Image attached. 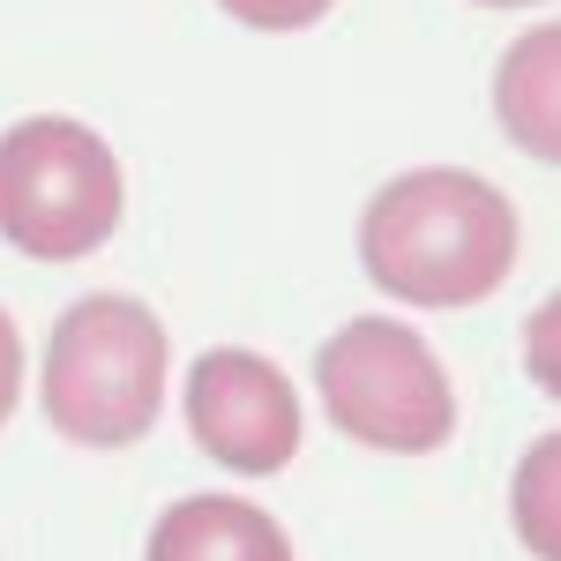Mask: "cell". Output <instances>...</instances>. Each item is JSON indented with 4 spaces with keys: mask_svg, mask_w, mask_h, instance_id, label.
<instances>
[{
    "mask_svg": "<svg viewBox=\"0 0 561 561\" xmlns=\"http://www.w3.org/2000/svg\"><path fill=\"white\" fill-rule=\"evenodd\" d=\"M524 225L494 180L465 165H420L375 187L359 210V262L404 307H479L517 270Z\"/></svg>",
    "mask_w": 561,
    "mask_h": 561,
    "instance_id": "1",
    "label": "cell"
},
{
    "mask_svg": "<svg viewBox=\"0 0 561 561\" xmlns=\"http://www.w3.org/2000/svg\"><path fill=\"white\" fill-rule=\"evenodd\" d=\"M165 322L135 293H90L53 322V345H45V420L83 442V449H128L158 427L165 412Z\"/></svg>",
    "mask_w": 561,
    "mask_h": 561,
    "instance_id": "2",
    "label": "cell"
},
{
    "mask_svg": "<svg viewBox=\"0 0 561 561\" xmlns=\"http://www.w3.org/2000/svg\"><path fill=\"white\" fill-rule=\"evenodd\" d=\"M121 158L68 113L0 135V240L38 262H83L121 232Z\"/></svg>",
    "mask_w": 561,
    "mask_h": 561,
    "instance_id": "3",
    "label": "cell"
},
{
    "mask_svg": "<svg viewBox=\"0 0 561 561\" xmlns=\"http://www.w3.org/2000/svg\"><path fill=\"white\" fill-rule=\"evenodd\" d=\"M314 389L330 404V427L382 457H427L457 434L449 367L412 322H389V314H352L314 352Z\"/></svg>",
    "mask_w": 561,
    "mask_h": 561,
    "instance_id": "4",
    "label": "cell"
},
{
    "mask_svg": "<svg viewBox=\"0 0 561 561\" xmlns=\"http://www.w3.org/2000/svg\"><path fill=\"white\" fill-rule=\"evenodd\" d=\"M187 434L240 479H270L300 457V397L277 359L248 345H217L187 367Z\"/></svg>",
    "mask_w": 561,
    "mask_h": 561,
    "instance_id": "5",
    "label": "cell"
},
{
    "mask_svg": "<svg viewBox=\"0 0 561 561\" xmlns=\"http://www.w3.org/2000/svg\"><path fill=\"white\" fill-rule=\"evenodd\" d=\"M150 561H293V539L255 502L187 494L150 524Z\"/></svg>",
    "mask_w": 561,
    "mask_h": 561,
    "instance_id": "6",
    "label": "cell"
},
{
    "mask_svg": "<svg viewBox=\"0 0 561 561\" xmlns=\"http://www.w3.org/2000/svg\"><path fill=\"white\" fill-rule=\"evenodd\" d=\"M561 38L554 23H539V31H524L510 53H502V68H494V113H502V128L517 150H531L539 165H554L561 158Z\"/></svg>",
    "mask_w": 561,
    "mask_h": 561,
    "instance_id": "7",
    "label": "cell"
},
{
    "mask_svg": "<svg viewBox=\"0 0 561 561\" xmlns=\"http://www.w3.org/2000/svg\"><path fill=\"white\" fill-rule=\"evenodd\" d=\"M561 434H539L531 457H524L517 486H510V517H517V539L531 547V561H554L561 554V531H554V449Z\"/></svg>",
    "mask_w": 561,
    "mask_h": 561,
    "instance_id": "8",
    "label": "cell"
},
{
    "mask_svg": "<svg viewBox=\"0 0 561 561\" xmlns=\"http://www.w3.org/2000/svg\"><path fill=\"white\" fill-rule=\"evenodd\" d=\"M232 23H248V31H307V23H322L337 0H217Z\"/></svg>",
    "mask_w": 561,
    "mask_h": 561,
    "instance_id": "9",
    "label": "cell"
},
{
    "mask_svg": "<svg viewBox=\"0 0 561 561\" xmlns=\"http://www.w3.org/2000/svg\"><path fill=\"white\" fill-rule=\"evenodd\" d=\"M15 397H23V337H15V322H8V307H0V427H8Z\"/></svg>",
    "mask_w": 561,
    "mask_h": 561,
    "instance_id": "10",
    "label": "cell"
},
{
    "mask_svg": "<svg viewBox=\"0 0 561 561\" xmlns=\"http://www.w3.org/2000/svg\"><path fill=\"white\" fill-rule=\"evenodd\" d=\"M554 322H561V307L547 300L539 307V314H531V375H539V389H547V397H554Z\"/></svg>",
    "mask_w": 561,
    "mask_h": 561,
    "instance_id": "11",
    "label": "cell"
},
{
    "mask_svg": "<svg viewBox=\"0 0 561 561\" xmlns=\"http://www.w3.org/2000/svg\"><path fill=\"white\" fill-rule=\"evenodd\" d=\"M479 8H539V0H479Z\"/></svg>",
    "mask_w": 561,
    "mask_h": 561,
    "instance_id": "12",
    "label": "cell"
}]
</instances>
